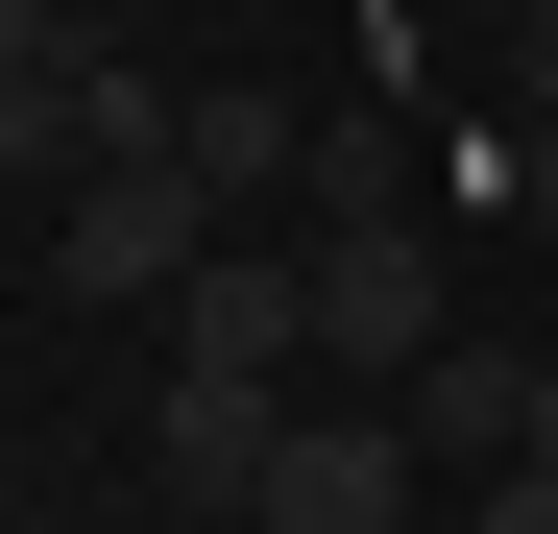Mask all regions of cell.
I'll list each match as a JSON object with an SVG mask.
<instances>
[{
    "mask_svg": "<svg viewBox=\"0 0 558 534\" xmlns=\"http://www.w3.org/2000/svg\"><path fill=\"white\" fill-rule=\"evenodd\" d=\"M49 49H73V0H0V73H49Z\"/></svg>",
    "mask_w": 558,
    "mask_h": 534,
    "instance_id": "obj_11",
    "label": "cell"
},
{
    "mask_svg": "<svg viewBox=\"0 0 558 534\" xmlns=\"http://www.w3.org/2000/svg\"><path fill=\"white\" fill-rule=\"evenodd\" d=\"M170 365L195 389H292L316 365V243H219L195 292H170Z\"/></svg>",
    "mask_w": 558,
    "mask_h": 534,
    "instance_id": "obj_3",
    "label": "cell"
},
{
    "mask_svg": "<svg viewBox=\"0 0 558 534\" xmlns=\"http://www.w3.org/2000/svg\"><path fill=\"white\" fill-rule=\"evenodd\" d=\"M413 413H292V437H267V510L243 534H413Z\"/></svg>",
    "mask_w": 558,
    "mask_h": 534,
    "instance_id": "obj_4",
    "label": "cell"
},
{
    "mask_svg": "<svg viewBox=\"0 0 558 534\" xmlns=\"http://www.w3.org/2000/svg\"><path fill=\"white\" fill-rule=\"evenodd\" d=\"M534 462H558V389H534Z\"/></svg>",
    "mask_w": 558,
    "mask_h": 534,
    "instance_id": "obj_13",
    "label": "cell"
},
{
    "mask_svg": "<svg viewBox=\"0 0 558 534\" xmlns=\"http://www.w3.org/2000/svg\"><path fill=\"white\" fill-rule=\"evenodd\" d=\"M292 195H316V219H437V170H413L389 122H316V170H292Z\"/></svg>",
    "mask_w": 558,
    "mask_h": 534,
    "instance_id": "obj_7",
    "label": "cell"
},
{
    "mask_svg": "<svg viewBox=\"0 0 558 534\" xmlns=\"http://www.w3.org/2000/svg\"><path fill=\"white\" fill-rule=\"evenodd\" d=\"M510 219H558V122H510Z\"/></svg>",
    "mask_w": 558,
    "mask_h": 534,
    "instance_id": "obj_12",
    "label": "cell"
},
{
    "mask_svg": "<svg viewBox=\"0 0 558 534\" xmlns=\"http://www.w3.org/2000/svg\"><path fill=\"white\" fill-rule=\"evenodd\" d=\"M267 437H292V389H195V365H170V413H146V462L195 486L219 534H243V510H267Z\"/></svg>",
    "mask_w": 558,
    "mask_h": 534,
    "instance_id": "obj_6",
    "label": "cell"
},
{
    "mask_svg": "<svg viewBox=\"0 0 558 534\" xmlns=\"http://www.w3.org/2000/svg\"><path fill=\"white\" fill-rule=\"evenodd\" d=\"M534 389H558V365H510V340H437L389 413H413V462H437V486H486V462H534Z\"/></svg>",
    "mask_w": 558,
    "mask_h": 534,
    "instance_id": "obj_5",
    "label": "cell"
},
{
    "mask_svg": "<svg viewBox=\"0 0 558 534\" xmlns=\"http://www.w3.org/2000/svg\"><path fill=\"white\" fill-rule=\"evenodd\" d=\"M486 73H510V122H558V0H510V25H486Z\"/></svg>",
    "mask_w": 558,
    "mask_h": 534,
    "instance_id": "obj_9",
    "label": "cell"
},
{
    "mask_svg": "<svg viewBox=\"0 0 558 534\" xmlns=\"http://www.w3.org/2000/svg\"><path fill=\"white\" fill-rule=\"evenodd\" d=\"M461 534H558V462H486V486H461Z\"/></svg>",
    "mask_w": 558,
    "mask_h": 534,
    "instance_id": "obj_10",
    "label": "cell"
},
{
    "mask_svg": "<svg viewBox=\"0 0 558 534\" xmlns=\"http://www.w3.org/2000/svg\"><path fill=\"white\" fill-rule=\"evenodd\" d=\"M437 340H461V292H437V219H316V365L413 389Z\"/></svg>",
    "mask_w": 558,
    "mask_h": 534,
    "instance_id": "obj_2",
    "label": "cell"
},
{
    "mask_svg": "<svg viewBox=\"0 0 558 534\" xmlns=\"http://www.w3.org/2000/svg\"><path fill=\"white\" fill-rule=\"evenodd\" d=\"M49 243H73V292H195V267H219V170L195 146H122V170H73V195H49Z\"/></svg>",
    "mask_w": 558,
    "mask_h": 534,
    "instance_id": "obj_1",
    "label": "cell"
},
{
    "mask_svg": "<svg viewBox=\"0 0 558 534\" xmlns=\"http://www.w3.org/2000/svg\"><path fill=\"white\" fill-rule=\"evenodd\" d=\"M461 25H510V0H461Z\"/></svg>",
    "mask_w": 558,
    "mask_h": 534,
    "instance_id": "obj_14",
    "label": "cell"
},
{
    "mask_svg": "<svg viewBox=\"0 0 558 534\" xmlns=\"http://www.w3.org/2000/svg\"><path fill=\"white\" fill-rule=\"evenodd\" d=\"M170 146H195L219 195H292V170H316V122H292V98H195V122H170Z\"/></svg>",
    "mask_w": 558,
    "mask_h": 534,
    "instance_id": "obj_8",
    "label": "cell"
}]
</instances>
